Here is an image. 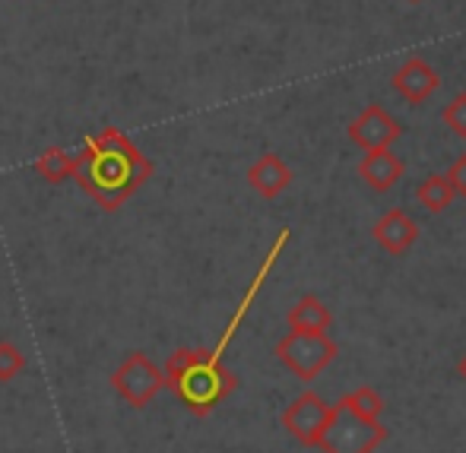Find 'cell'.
Masks as SVG:
<instances>
[{
  "mask_svg": "<svg viewBox=\"0 0 466 453\" xmlns=\"http://www.w3.org/2000/svg\"><path fill=\"white\" fill-rule=\"evenodd\" d=\"M410 4H422V0H410Z\"/></svg>",
  "mask_w": 466,
  "mask_h": 453,
  "instance_id": "ac0fdd59",
  "label": "cell"
},
{
  "mask_svg": "<svg viewBox=\"0 0 466 453\" xmlns=\"http://www.w3.org/2000/svg\"><path fill=\"white\" fill-rule=\"evenodd\" d=\"M337 356L339 346L327 330H289L277 343V358L299 380H314Z\"/></svg>",
  "mask_w": 466,
  "mask_h": 453,
  "instance_id": "3957f363",
  "label": "cell"
},
{
  "mask_svg": "<svg viewBox=\"0 0 466 453\" xmlns=\"http://www.w3.org/2000/svg\"><path fill=\"white\" fill-rule=\"evenodd\" d=\"M454 196H457V190H454V184H451L448 175H429V178L419 184V190H416V200L422 203L431 216L444 213V209L454 203Z\"/></svg>",
  "mask_w": 466,
  "mask_h": 453,
  "instance_id": "7c38bea8",
  "label": "cell"
},
{
  "mask_svg": "<svg viewBox=\"0 0 466 453\" xmlns=\"http://www.w3.org/2000/svg\"><path fill=\"white\" fill-rule=\"evenodd\" d=\"M359 178L369 184L378 194H387L400 184V178L406 175V162L400 159L390 149H374V153H365L362 162H359Z\"/></svg>",
  "mask_w": 466,
  "mask_h": 453,
  "instance_id": "9c48e42d",
  "label": "cell"
},
{
  "mask_svg": "<svg viewBox=\"0 0 466 453\" xmlns=\"http://www.w3.org/2000/svg\"><path fill=\"white\" fill-rule=\"evenodd\" d=\"M248 181H251V187L258 190L260 196L273 200V196H279L282 190L292 184V168H289L277 153H267L264 159H258L251 166V172H248Z\"/></svg>",
  "mask_w": 466,
  "mask_h": 453,
  "instance_id": "30bf717a",
  "label": "cell"
},
{
  "mask_svg": "<svg viewBox=\"0 0 466 453\" xmlns=\"http://www.w3.org/2000/svg\"><path fill=\"white\" fill-rule=\"evenodd\" d=\"M441 121L444 127H451V134L466 140V92H457L441 111Z\"/></svg>",
  "mask_w": 466,
  "mask_h": 453,
  "instance_id": "5bb4252c",
  "label": "cell"
},
{
  "mask_svg": "<svg viewBox=\"0 0 466 453\" xmlns=\"http://www.w3.org/2000/svg\"><path fill=\"white\" fill-rule=\"evenodd\" d=\"M166 384H168L166 374L149 362L147 356H130L127 362L115 371V378H111V387H115L130 406H137V409L153 403L156 393H159Z\"/></svg>",
  "mask_w": 466,
  "mask_h": 453,
  "instance_id": "5b68a950",
  "label": "cell"
},
{
  "mask_svg": "<svg viewBox=\"0 0 466 453\" xmlns=\"http://www.w3.org/2000/svg\"><path fill=\"white\" fill-rule=\"evenodd\" d=\"M333 314L318 295H305L299 298V305L289 311V330H330Z\"/></svg>",
  "mask_w": 466,
  "mask_h": 453,
  "instance_id": "8fae6325",
  "label": "cell"
},
{
  "mask_svg": "<svg viewBox=\"0 0 466 453\" xmlns=\"http://www.w3.org/2000/svg\"><path fill=\"white\" fill-rule=\"evenodd\" d=\"M378 247H384L387 254H406L419 241V226L412 222V216L406 209H387L371 228Z\"/></svg>",
  "mask_w": 466,
  "mask_h": 453,
  "instance_id": "ba28073f",
  "label": "cell"
},
{
  "mask_svg": "<svg viewBox=\"0 0 466 453\" xmlns=\"http://www.w3.org/2000/svg\"><path fill=\"white\" fill-rule=\"evenodd\" d=\"M387 428L378 418H369L337 399L333 416L327 422V431L320 438V450L324 453H374L384 444Z\"/></svg>",
  "mask_w": 466,
  "mask_h": 453,
  "instance_id": "7a4b0ae2",
  "label": "cell"
},
{
  "mask_svg": "<svg viewBox=\"0 0 466 453\" xmlns=\"http://www.w3.org/2000/svg\"><path fill=\"white\" fill-rule=\"evenodd\" d=\"M390 83L410 105H422L431 98V92L441 86V76H438V70L425 57H406Z\"/></svg>",
  "mask_w": 466,
  "mask_h": 453,
  "instance_id": "52a82bcc",
  "label": "cell"
},
{
  "mask_svg": "<svg viewBox=\"0 0 466 453\" xmlns=\"http://www.w3.org/2000/svg\"><path fill=\"white\" fill-rule=\"evenodd\" d=\"M333 416V406L327 403L320 393L305 390L301 397L292 399V406H286L282 412V428L305 448H320V438L327 431V422Z\"/></svg>",
  "mask_w": 466,
  "mask_h": 453,
  "instance_id": "277c9868",
  "label": "cell"
},
{
  "mask_svg": "<svg viewBox=\"0 0 466 453\" xmlns=\"http://www.w3.org/2000/svg\"><path fill=\"white\" fill-rule=\"evenodd\" d=\"M350 140L356 143L362 153H374V149H390V143H397L403 136V124L384 108V105L371 102L369 108H362V115L352 117L350 124Z\"/></svg>",
  "mask_w": 466,
  "mask_h": 453,
  "instance_id": "8992f818",
  "label": "cell"
},
{
  "mask_svg": "<svg viewBox=\"0 0 466 453\" xmlns=\"http://www.w3.org/2000/svg\"><path fill=\"white\" fill-rule=\"evenodd\" d=\"M166 380L185 399V406L197 418L209 416L238 387V378L222 367L216 352H194V349H181L168 358Z\"/></svg>",
  "mask_w": 466,
  "mask_h": 453,
  "instance_id": "6da1fadb",
  "label": "cell"
},
{
  "mask_svg": "<svg viewBox=\"0 0 466 453\" xmlns=\"http://www.w3.org/2000/svg\"><path fill=\"white\" fill-rule=\"evenodd\" d=\"M23 365H25V358L16 346L0 343V380H13L19 371H23Z\"/></svg>",
  "mask_w": 466,
  "mask_h": 453,
  "instance_id": "9a60e30c",
  "label": "cell"
},
{
  "mask_svg": "<svg viewBox=\"0 0 466 453\" xmlns=\"http://www.w3.org/2000/svg\"><path fill=\"white\" fill-rule=\"evenodd\" d=\"M339 399L369 418H380V412H384V399H380V393L374 387H356V390L343 393Z\"/></svg>",
  "mask_w": 466,
  "mask_h": 453,
  "instance_id": "4fadbf2b",
  "label": "cell"
},
{
  "mask_svg": "<svg viewBox=\"0 0 466 453\" xmlns=\"http://www.w3.org/2000/svg\"><path fill=\"white\" fill-rule=\"evenodd\" d=\"M444 175H448L451 184H454L457 196H463V200H466V153H463V156H457V159L451 162V168H448Z\"/></svg>",
  "mask_w": 466,
  "mask_h": 453,
  "instance_id": "2e32d148",
  "label": "cell"
},
{
  "mask_svg": "<svg viewBox=\"0 0 466 453\" xmlns=\"http://www.w3.org/2000/svg\"><path fill=\"white\" fill-rule=\"evenodd\" d=\"M457 374H461V378L466 380V352L461 356V362H457Z\"/></svg>",
  "mask_w": 466,
  "mask_h": 453,
  "instance_id": "e0dca14e",
  "label": "cell"
}]
</instances>
